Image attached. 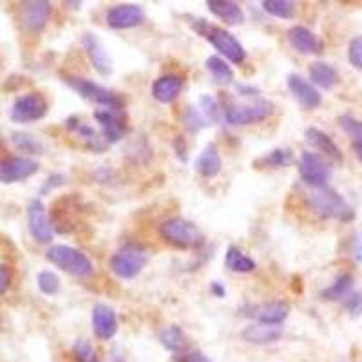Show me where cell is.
<instances>
[{
	"mask_svg": "<svg viewBox=\"0 0 362 362\" xmlns=\"http://www.w3.org/2000/svg\"><path fill=\"white\" fill-rule=\"evenodd\" d=\"M192 28L196 33L202 35L205 40H209L210 44L214 45V49L221 53V57H225L226 60H230L234 64H243L245 58H247V51L241 45V42L226 29L218 28V25L209 24L206 21H192Z\"/></svg>",
	"mask_w": 362,
	"mask_h": 362,
	"instance_id": "cell-1",
	"label": "cell"
},
{
	"mask_svg": "<svg viewBox=\"0 0 362 362\" xmlns=\"http://www.w3.org/2000/svg\"><path fill=\"white\" fill-rule=\"evenodd\" d=\"M308 205L317 216L325 219H337L348 223L355 218V210L351 209L341 194L334 189H315L308 196Z\"/></svg>",
	"mask_w": 362,
	"mask_h": 362,
	"instance_id": "cell-2",
	"label": "cell"
},
{
	"mask_svg": "<svg viewBox=\"0 0 362 362\" xmlns=\"http://www.w3.org/2000/svg\"><path fill=\"white\" fill-rule=\"evenodd\" d=\"M45 257L54 267L62 268L64 272L76 277H89L95 272V264L78 248H73L69 245H53L47 248Z\"/></svg>",
	"mask_w": 362,
	"mask_h": 362,
	"instance_id": "cell-3",
	"label": "cell"
},
{
	"mask_svg": "<svg viewBox=\"0 0 362 362\" xmlns=\"http://www.w3.org/2000/svg\"><path fill=\"white\" fill-rule=\"evenodd\" d=\"M161 238L176 248H196L205 243V235L192 221L183 218H170L161 223Z\"/></svg>",
	"mask_w": 362,
	"mask_h": 362,
	"instance_id": "cell-4",
	"label": "cell"
},
{
	"mask_svg": "<svg viewBox=\"0 0 362 362\" xmlns=\"http://www.w3.org/2000/svg\"><path fill=\"white\" fill-rule=\"evenodd\" d=\"M147 261L148 252L145 250V247L138 243H129L116 250L109 267H111L112 274L119 279H134L136 276H140Z\"/></svg>",
	"mask_w": 362,
	"mask_h": 362,
	"instance_id": "cell-5",
	"label": "cell"
},
{
	"mask_svg": "<svg viewBox=\"0 0 362 362\" xmlns=\"http://www.w3.org/2000/svg\"><path fill=\"white\" fill-rule=\"evenodd\" d=\"M276 112V105L267 98H255L252 103H232L225 109L228 125H250L268 119Z\"/></svg>",
	"mask_w": 362,
	"mask_h": 362,
	"instance_id": "cell-6",
	"label": "cell"
},
{
	"mask_svg": "<svg viewBox=\"0 0 362 362\" xmlns=\"http://www.w3.org/2000/svg\"><path fill=\"white\" fill-rule=\"evenodd\" d=\"M64 82L71 87L73 90H76L82 98L89 100V102L96 103V105H102L103 109H111V111H122V98L116 95L115 90L105 89L100 83L93 82V80H87L83 76H66Z\"/></svg>",
	"mask_w": 362,
	"mask_h": 362,
	"instance_id": "cell-7",
	"label": "cell"
},
{
	"mask_svg": "<svg viewBox=\"0 0 362 362\" xmlns=\"http://www.w3.org/2000/svg\"><path fill=\"white\" fill-rule=\"evenodd\" d=\"M47 100L42 93H28L18 96L9 109V118L15 124H33L47 115Z\"/></svg>",
	"mask_w": 362,
	"mask_h": 362,
	"instance_id": "cell-8",
	"label": "cell"
},
{
	"mask_svg": "<svg viewBox=\"0 0 362 362\" xmlns=\"http://www.w3.org/2000/svg\"><path fill=\"white\" fill-rule=\"evenodd\" d=\"M300 180L313 189H325L328 181L332 180V167L328 161L317 153H303L297 163Z\"/></svg>",
	"mask_w": 362,
	"mask_h": 362,
	"instance_id": "cell-9",
	"label": "cell"
},
{
	"mask_svg": "<svg viewBox=\"0 0 362 362\" xmlns=\"http://www.w3.org/2000/svg\"><path fill=\"white\" fill-rule=\"evenodd\" d=\"M40 170V163L33 158L24 156H9L0 160V183L11 185L21 183L28 177L35 176Z\"/></svg>",
	"mask_w": 362,
	"mask_h": 362,
	"instance_id": "cell-10",
	"label": "cell"
},
{
	"mask_svg": "<svg viewBox=\"0 0 362 362\" xmlns=\"http://www.w3.org/2000/svg\"><path fill=\"white\" fill-rule=\"evenodd\" d=\"M28 225L33 239L40 245H49L54 238L53 226H51L47 210L40 199H33L28 205Z\"/></svg>",
	"mask_w": 362,
	"mask_h": 362,
	"instance_id": "cell-11",
	"label": "cell"
},
{
	"mask_svg": "<svg viewBox=\"0 0 362 362\" xmlns=\"http://www.w3.org/2000/svg\"><path fill=\"white\" fill-rule=\"evenodd\" d=\"M51 15V4L49 2H25L22 4L21 11H18V24L29 31V33H38L45 28Z\"/></svg>",
	"mask_w": 362,
	"mask_h": 362,
	"instance_id": "cell-12",
	"label": "cell"
},
{
	"mask_svg": "<svg viewBox=\"0 0 362 362\" xmlns=\"http://www.w3.org/2000/svg\"><path fill=\"white\" fill-rule=\"evenodd\" d=\"M286 86H288L290 93H292L293 98L299 102L300 107L308 109H317L321 105L322 96L319 93L315 86L312 82H308L306 78H303L300 74H288V78H286Z\"/></svg>",
	"mask_w": 362,
	"mask_h": 362,
	"instance_id": "cell-13",
	"label": "cell"
},
{
	"mask_svg": "<svg viewBox=\"0 0 362 362\" xmlns=\"http://www.w3.org/2000/svg\"><path fill=\"white\" fill-rule=\"evenodd\" d=\"M82 44L86 47V53L89 57L90 64L95 67L100 76H111L112 74V60L109 57L105 45L100 42L95 33H86L82 37Z\"/></svg>",
	"mask_w": 362,
	"mask_h": 362,
	"instance_id": "cell-14",
	"label": "cell"
},
{
	"mask_svg": "<svg viewBox=\"0 0 362 362\" xmlns=\"http://www.w3.org/2000/svg\"><path fill=\"white\" fill-rule=\"evenodd\" d=\"M145 21V11L138 4H118L107 11V24L112 29H131Z\"/></svg>",
	"mask_w": 362,
	"mask_h": 362,
	"instance_id": "cell-15",
	"label": "cell"
},
{
	"mask_svg": "<svg viewBox=\"0 0 362 362\" xmlns=\"http://www.w3.org/2000/svg\"><path fill=\"white\" fill-rule=\"evenodd\" d=\"M248 315L261 325L281 326L288 319L290 305L286 300H270V303L252 306V312Z\"/></svg>",
	"mask_w": 362,
	"mask_h": 362,
	"instance_id": "cell-16",
	"label": "cell"
},
{
	"mask_svg": "<svg viewBox=\"0 0 362 362\" xmlns=\"http://www.w3.org/2000/svg\"><path fill=\"white\" fill-rule=\"evenodd\" d=\"M95 119L102 127V136L103 140L107 144H116L124 138L125 131V122L119 115V111H111V109H100V111H95Z\"/></svg>",
	"mask_w": 362,
	"mask_h": 362,
	"instance_id": "cell-17",
	"label": "cell"
},
{
	"mask_svg": "<svg viewBox=\"0 0 362 362\" xmlns=\"http://www.w3.org/2000/svg\"><path fill=\"white\" fill-rule=\"evenodd\" d=\"M288 42L292 44L293 49L303 54H321L325 49L321 38L305 25H292L288 29Z\"/></svg>",
	"mask_w": 362,
	"mask_h": 362,
	"instance_id": "cell-18",
	"label": "cell"
},
{
	"mask_svg": "<svg viewBox=\"0 0 362 362\" xmlns=\"http://www.w3.org/2000/svg\"><path fill=\"white\" fill-rule=\"evenodd\" d=\"M93 329L100 341H109L118 332V315L107 305H96L93 308Z\"/></svg>",
	"mask_w": 362,
	"mask_h": 362,
	"instance_id": "cell-19",
	"label": "cell"
},
{
	"mask_svg": "<svg viewBox=\"0 0 362 362\" xmlns=\"http://www.w3.org/2000/svg\"><path fill=\"white\" fill-rule=\"evenodd\" d=\"M305 136H306V141H308L315 151L322 153V156L329 158L332 161H337V163H342L344 158H342L341 148H339V145L335 144V141L326 134V132H322L321 129H317V127H308L306 129Z\"/></svg>",
	"mask_w": 362,
	"mask_h": 362,
	"instance_id": "cell-20",
	"label": "cell"
},
{
	"mask_svg": "<svg viewBox=\"0 0 362 362\" xmlns=\"http://www.w3.org/2000/svg\"><path fill=\"white\" fill-rule=\"evenodd\" d=\"M241 337L247 342L255 346H264V344H274L283 337V328L281 326H272V325H248L247 328L241 332Z\"/></svg>",
	"mask_w": 362,
	"mask_h": 362,
	"instance_id": "cell-21",
	"label": "cell"
},
{
	"mask_svg": "<svg viewBox=\"0 0 362 362\" xmlns=\"http://www.w3.org/2000/svg\"><path fill=\"white\" fill-rule=\"evenodd\" d=\"M206 8L216 18L228 25H241L245 22V11L238 2L230 0H209Z\"/></svg>",
	"mask_w": 362,
	"mask_h": 362,
	"instance_id": "cell-22",
	"label": "cell"
},
{
	"mask_svg": "<svg viewBox=\"0 0 362 362\" xmlns=\"http://www.w3.org/2000/svg\"><path fill=\"white\" fill-rule=\"evenodd\" d=\"M183 89V78L176 74H165L154 80L153 96L160 103H173Z\"/></svg>",
	"mask_w": 362,
	"mask_h": 362,
	"instance_id": "cell-23",
	"label": "cell"
},
{
	"mask_svg": "<svg viewBox=\"0 0 362 362\" xmlns=\"http://www.w3.org/2000/svg\"><path fill=\"white\" fill-rule=\"evenodd\" d=\"M196 170L203 177H216L221 173V156L214 144H209L196 160Z\"/></svg>",
	"mask_w": 362,
	"mask_h": 362,
	"instance_id": "cell-24",
	"label": "cell"
},
{
	"mask_svg": "<svg viewBox=\"0 0 362 362\" xmlns=\"http://www.w3.org/2000/svg\"><path fill=\"white\" fill-rule=\"evenodd\" d=\"M310 78H312L313 86L321 87V89H334L335 83L339 80V74L334 66H329L326 62H313L310 66Z\"/></svg>",
	"mask_w": 362,
	"mask_h": 362,
	"instance_id": "cell-25",
	"label": "cell"
},
{
	"mask_svg": "<svg viewBox=\"0 0 362 362\" xmlns=\"http://www.w3.org/2000/svg\"><path fill=\"white\" fill-rule=\"evenodd\" d=\"M205 67L212 74V78L218 83H221V86H230L234 82V71L228 66V62L223 60L221 57H218V54H212V57L206 58Z\"/></svg>",
	"mask_w": 362,
	"mask_h": 362,
	"instance_id": "cell-26",
	"label": "cell"
},
{
	"mask_svg": "<svg viewBox=\"0 0 362 362\" xmlns=\"http://www.w3.org/2000/svg\"><path fill=\"white\" fill-rule=\"evenodd\" d=\"M225 264L232 272H238V274H248V272L255 270V261L238 247H230L226 250Z\"/></svg>",
	"mask_w": 362,
	"mask_h": 362,
	"instance_id": "cell-27",
	"label": "cell"
},
{
	"mask_svg": "<svg viewBox=\"0 0 362 362\" xmlns=\"http://www.w3.org/2000/svg\"><path fill=\"white\" fill-rule=\"evenodd\" d=\"M160 342L163 344V348H167L169 351H174V354H181L187 348V337L180 326L165 328L160 334Z\"/></svg>",
	"mask_w": 362,
	"mask_h": 362,
	"instance_id": "cell-28",
	"label": "cell"
},
{
	"mask_svg": "<svg viewBox=\"0 0 362 362\" xmlns=\"http://www.w3.org/2000/svg\"><path fill=\"white\" fill-rule=\"evenodd\" d=\"M351 288H354V277L350 274H342L321 296L328 300H344L351 293Z\"/></svg>",
	"mask_w": 362,
	"mask_h": 362,
	"instance_id": "cell-29",
	"label": "cell"
},
{
	"mask_svg": "<svg viewBox=\"0 0 362 362\" xmlns=\"http://www.w3.org/2000/svg\"><path fill=\"white\" fill-rule=\"evenodd\" d=\"M67 129H71V131L76 132L80 138H83L86 141H89L90 148L102 151V147H103L102 141H105V140H103L102 136H100L98 132L95 131V129L90 127V125L80 124L78 118H69V119H67Z\"/></svg>",
	"mask_w": 362,
	"mask_h": 362,
	"instance_id": "cell-30",
	"label": "cell"
},
{
	"mask_svg": "<svg viewBox=\"0 0 362 362\" xmlns=\"http://www.w3.org/2000/svg\"><path fill=\"white\" fill-rule=\"evenodd\" d=\"M263 9L276 18H283V21H290L296 17V4L288 2V0H263Z\"/></svg>",
	"mask_w": 362,
	"mask_h": 362,
	"instance_id": "cell-31",
	"label": "cell"
},
{
	"mask_svg": "<svg viewBox=\"0 0 362 362\" xmlns=\"http://www.w3.org/2000/svg\"><path fill=\"white\" fill-rule=\"evenodd\" d=\"M261 161L270 169H283L293 163V153L290 148H274L267 156L261 158Z\"/></svg>",
	"mask_w": 362,
	"mask_h": 362,
	"instance_id": "cell-32",
	"label": "cell"
},
{
	"mask_svg": "<svg viewBox=\"0 0 362 362\" xmlns=\"http://www.w3.org/2000/svg\"><path fill=\"white\" fill-rule=\"evenodd\" d=\"M183 124L187 125V129H189L190 132H199L209 125V119L203 116L199 107L189 105V107H185V111H183Z\"/></svg>",
	"mask_w": 362,
	"mask_h": 362,
	"instance_id": "cell-33",
	"label": "cell"
},
{
	"mask_svg": "<svg viewBox=\"0 0 362 362\" xmlns=\"http://www.w3.org/2000/svg\"><path fill=\"white\" fill-rule=\"evenodd\" d=\"M37 284L38 290H40L44 296H54L60 290V279L54 272L51 270H42L37 276Z\"/></svg>",
	"mask_w": 362,
	"mask_h": 362,
	"instance_id": "cell-34",
	"label": "cell"
},
{
	"mask_svg": "<svg viewBox=\"0 0 362 362\" xmlns=\"http://www.w3.org/2000/svg\"><path fill=\"white\" fill-rule=\"evenodd\" d=\"M339 125L354 140V144L362 145V119L354 118L350 115H342L339 116Z\"/></svg>",
	"mask_w": 362,
	"mask_h": 362,
	"instance_id": "cell-35",
	"label": "cell"
},
{
	"mask_svg": "<svg viewBox=\"0 0 362 362\" xmlns=\"http://www.w3.org/2000/svg\"><path fill=\"white\" fill-rule=\"evenodd\" d=\"M199 111H202L203 116L209 119V124H214V122H218L219 116H221V107H219L218 100L210 95L199 96Z\"/></svg>",
	"mask_w": 362,
	"mask_h": 362,
	"instance_id": "cell-36",
	"label": "cell"
},
{
	"mask_svg": "<svg viewBox=\"0 0 362 362\" xmlns=\"http://www.w3.org/2000/svg\"><path fill=\"white\" fill-rule=\"evenodd\" d=\"M73 355L76 362H98V355H96L95 348L83 339H78L73 344Z\"/></svg>",
	"mask_w": 362,
	"mask_h": 362,
	"instance_id": "cell-37",
	"label": "cell"
},
{
	"mask_svg": "<svg viewBox=\"0 0 362 362\" xmlns=\"http://www.w3.org/2000/svg\"><path fill=\"white\" fill-rule=\"evenodd\" d=\"M13 141L17 144L18 148L25 151L29 154H40L42 153V145L35 140L33 136L24 134V132H17V134H13Z\"/></svg>",
	"mask_w": 362,
	"mask_h": 362,
	"instance_id": "cell-38",
	"label": "cell"
},
{
	"mask_svg": "<svg viewBox=\"0 0 362 362\" xmlns=\"http://www.w3.org/2000/svg\"><path fill=\"white\" fill-rule=\"evenodd\" d=\"M348 60H350L351 66L355 69L362 71V35L361 37H355L350 42V47H348Z\"/></svg>",
	"mask_w": 362,
	"mask_h": 362,
	"instance_id": "cell-39",
	"label": "cell"
},
{
	"mask_svg": "<svg viewBox=\"0 0 362 362\" xmlns=\"http://www.w3.org/2000/svg\"><path fill=\"white\" fill-rule=\"evenodd\" d=\"M344 308L346 312L350 313L354 319L362 315V292L357 293H350V296L344 299Z\"/></svg>",
	"mask_w": 362,
	"mask_h": 362,
	"instance_id": "cell-40",
	"label": "cell"
},
{
	"mask_svg": "<svg viewBox=\"0 0 362 362\" xmlns=\"http://www.w3.org/2000/svg\"><path fill=\"white\" fill-rule=\"evenodd\" d=\"M177 362H212L205 354H202L199 350H189L177 354Z\"/></svg>",
	"mask_w": 362,
	"mask_h": 362,
	"instance_id": "cell-41",
	"label": "cell"
},
{
	"mask_svg": "<svg viewBox=\"0 0 362 362\" xmlns=\"http://www.w3.org/2000/svg\"><path fill=\"white\" fill-rule=\"evenodd\" d=\"M9 284H11V272L8 267L0 264V296L8 292Z\"/></svg>",
	"mask_w": 362,
	"mask_h": 362,
	"instance_id": "cell-42",
	"label": "cell"
},
{
	"mask_svg": "<svg viewBox=\"0 0 362 362\" xmlns=\"http://www.w3.org/2000/svg\"><path fill=\"white\" fill-rule=\"evenodd\" d=\"M351 255L362 263V235H355L351 241Z\"/></svg>",
	"mask_w": 362,
	"mask_h": 362,
	"instance_id": "cell-43",
	"label": "cell"
},
{
	"mask_svg": "<svg viewBox=\"0 0 362 362\" xmlns=\"http://www.w3.org/2000/svg\"><path fill=\"white\" fill-rule=\"evenodd\" d=\"M174 147H176L177 156H180L183 161H187V145H185V140H183V136H177L176 141H174Z\"/></svg>",
	"mask_w": 362,
	"mask_h": 362,
	"instance_id": "cell-44",
	"label": "cell"
},
{
	"mask_svg": "<svg viewBox=\"0 0 362 362\" xmlns=\"http://www.w3.org/2000/svg\"><path fill=\"white\" fill-rule=\"evenodd\" d=\"M238 89L243 96H255V98H257V95H259V90L255 89V87H250V86H239Z\"/></svg>",
	"mask_w": 362,
	"mask_h": 362,
	"instance_id": "cell-45",
	"label": "cell"
},
{
	"mask_svg": "<svg viewBox=\"0 0 362 362\" xmlns=\"http://www.w3.org/2000/svg\"><path fill=\"white\" fill-rule=\"evenodd\" d=\"M210 288H212V292H214V296L216 297H225L226 296V290H225V286H223V284H219V283H212V286H210Z\"/></svg>",
	"mask_w": 362,
	"mask_h": 362,
	"instance_id": "cell-46",
	"label": "cell"
},
{
	"mask_svg": "<svg viewBox=\"0 0 362 362\" xmlns=\"http://www.w3.org/2000/svg\"><path fill=\"white\" fill-rule=\"evenodd\" d=\"M354 153H355V156L358 158V161L362 163V145L361 144H354Z\"/></svg>",
	"mask_w": 362,
	"mask_h": 362,
	"instance_id": "cell-47",
	"label": "cell"
}]
</instances>
